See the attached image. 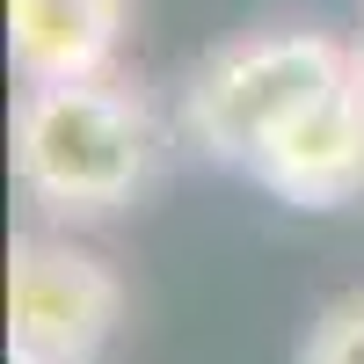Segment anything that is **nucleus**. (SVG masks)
<instances>
[{"label": "nucleus", "instance_id": "nucleus-1", "mask_svg": "<svg viewBox=\"0 0 364 364\" xmlns=\"http://www.w3.org/2000/svg\"><path fill=\"white\" fill-rule=\"evenodd\" d=\"M154 175V117L109 80H51L15 109V182L51 219H102Z\"/></svg>", "mask_w": 364, "mask_h": 364}, {"label": "nucleus", "instance_id": "nucleus-2", "mask_svg": "<svg viewBox=\"0 0 364 364\" xmlns=\"http://www.w3.org/2000/svg\"><path fill=\"white\" fill-rule=\"evenodd\" d=\"M350 80V51L321 29H255L211 51L182 87V132L211 161L248 168L284 124H299L314 102H328Z\"/></svg>", "mask_w": 364, "mask_h": 364}, {"label": "nucleus", "instance_id": "nucleus-3", "mask_svg": "<svg viewBox=\"0 0 364 364\" xmlns=\"http://www.w3.org/2000/svg\"><path fill=\"white\" fill-rule=\"evenodd\" d=\"M117 314H124V284L117 269L95 262L73 240H37L22 233L8 255V343L37 350L51 364H95Z\"/></svg>", "mask_w": 364, "mask_h": 364}, {"label": "nucleus", "instance_id": "nucleus-4", "mask_svg": "<svg viewBox=\"0 0 364 364\" xmlns=\"http://www.w3.org/2000/svg\"><path fill=\"white\" fill-rule=\"evenodd\" d=\"M248 175L299 211H336V204L364 197V117L350 102V80L328 102H314L299 124H284L248 161Z\"/></svg>", "mask_w": 364, "mask_h": 364}, {"label": "nucleus", "instance_id": "nucleus-5", "mask_svg": "<svg viewBox=\"0 0 364 364\" xmlns=\"http://www.w3.org/2000/svg\"><path fill=\"white\" fill-rule=\"evenodd\" d=\"M132 0H8V58L29 87L102 80L124 44Z\"/></svg>", "mask_w": 364, "mask_h": 364}, {"label": "nucleus", "instance_id": "nucleus-6", "mask_svg": "<svg viewBox=\"0 0 364 364\" xmlns=\"http://www.w3.org/2000/svg\"><path fill=\"white\" fill-rule=\"evenodd\" d=\"M299 364H364V291H343L299 343Z\"/></svg>", "mask_w": 364, "mask_h": 364}, {"label": "nucleus", "instance_id": "nucleus-7", "mask_svg": "<svg viewBox=\"0 0 364 364\" xmlns=\"http://www.w3.org/2000/svg\"><path fill=\"white\" fill-rule=\"evenodd\" d=\"M350 102H357V117H364V44L350 51Z\"/></svg>", "mask_w": 364, "mask_h": 364}, {"label": "nucleus", "instance_id": "nucleus-8", "mask_svg": "<svg viewBox=\"0 0 364 364\" xmlns=\"http://www.w3.org/2000/svg\"><path fill=\"white\" fill-rule=\"evenodd\" d=\"M8 364H51V357H37V350H15V343H8Z\"/></svg>", "mask_w": 364, "mask_h": 364}]
</instances>
